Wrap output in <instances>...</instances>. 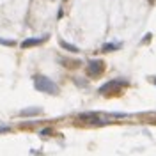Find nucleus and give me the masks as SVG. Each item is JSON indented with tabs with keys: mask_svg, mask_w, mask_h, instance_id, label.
<instances>
[{
	"mask_svg": "<svg viewBox=\"0 0 156 156\" xmlns=\"http://www.w3.org/2000/svg\"><path fill=\"white\" fill-rule=\"evenodd\" d=\"M154 83H156V78H154Z\"/></svg>",
	"mask_w": 156,
	"mask_h": 156,
	"instance_id": "10",
	"label": "nucleus"
},
{
	"mask_svg": "<svg viewBox=\"0 0 156 156\" xmlns=\"http://www.w3.org/2000/svg\"><path fill=\"white\" fill-rule=\"evenodd\" d=\"M46 37H34V39H25L21 43V48H30V46H36V44H41Z\"/></svg>",
	"mask_w": 156,
	"mask_h": 156,
	"instance_id": "4",
	"label": "nucleus"
},
{
	"mask_svg": "<svg viewBox=\"0 0 156 156\" xmlns=\"http://www.w3.org/2000/svg\"><path fill=\"white\" fill-rule=\"evenodd\" d=\"M126 82H119V80H112V82H108V83H105L103 87L98 89V92L99 94H108L110 90H115L117 87H121V85H124Z\"/></svg>",
	"mask_w": 156,
	"mask_h": 156,
	"instance_id": "3",
	"label": "nucleus"
},
{
	"mask_svg": "<svg viewBox=\"0 0 156 156\" xmlns=\"http://www.w3.org/2000/svg\"><path fill=\"white\" fill-rule=\"evenodd\" d=\"M80 119L85 121V122H90V124H98V122H101L99 117H98L96 114H80Z\"/></svg>",
	"mask_w": 156,
	"mask_h": 156,
	"instance_id": "5",
	"label": "nucleus"
},
{
	"mask_svg": "<svg viewBox=\"0 0 156 156\" xmlns=\"http://www.w3.org/2000/svg\"><path fill=\"white\" fill-rule=\"evenodd\" d=\"M87 73L90 75V76H99V75L103 73V62H101V60H96V58L89 60Z\"/></svg>",
	"mask_w": 156,
	"mask_h": 156,
	"instance_id": "2",
	"label": "nucleus"
},
{
	"mask_svg": "<svg viewBox=\"0 0 156 156\" xmlns=\"http://www.w3.org/2000/svg\"><path fill=\"white\" fill-rule=\"evenodd\" d=\"M39 112H41L39 108H34V110H23L21 115H36V114H39Z\"/></svg>",
	"mask_w": 156,
	"mask_h": 156,
	"instance_id": "8",
	"label": "nucleus"
},
{
	"mask_svg": "<svg viewBox=\"0 0 156 156\" xmlns=\"http://www.w3.org/2000/svg\"><path fill=\"white\" fill-rule=\"evenodd\" d=\"M0 43L2 44H12V41H5V39H0Z\"/></svg>",
	"mask_w": 156,
	"mask_h": 156,
	"instance_id": "9",
	"label": "nucleus"
},
{
	"mask_svg": "<svg viewBox=\"0 0 156 156\" xmlns=\"http://www.w3.org/2000/svg\"><path fill=\"white\" fill-rule=\"evenodd\" d=\"M121 48V43H108L103 46V51H112V50H119Z\"/></svg>",
	"mask_w": 156,
	"mask_h": 156,
	"instance_id": "6",
	"label": "nucleus"
},
{
	"mask_svg": "<svg viewBox=\"0 0 156 156\" xmlns=\"http://www.w3.org/2000/svg\"><path fill=\"white\" fill-rule=\"evenodd\" d=\"M60 44H62V48L69 50V51H73V53H76V51H78V48H76V46H73V44H69V43H64V41H62Z\"/></svg>",
	"mask_w": 156,
	"mask_h": 156,
	"instance_id": "7",
	"label": "nucleus"
},
{
	"mask_svg": "<svg viewBox=\"0 0 156 156\" xmlns=\"http://www.w3.org/2000/svg\"><path fill=\"white\" fill-rule=\"evenodd\" d=\"M34 85H36V89H37V90L44 92V94H57V92H58L57 83H53L50 78L41 76V75L34 78Z\"/></svg>",
	"mask_w": 156,
	"mask_h": 156,
	"instance_id": "1",
	"label": "nucleus"
}]
</instances>
